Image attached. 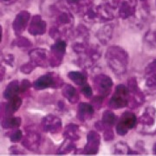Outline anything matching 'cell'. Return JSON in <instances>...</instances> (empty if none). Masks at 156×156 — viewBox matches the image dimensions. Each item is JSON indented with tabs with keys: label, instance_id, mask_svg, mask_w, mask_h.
Returning <instances> with one entry per match:
<instances>
[{
	"label": "cell",
	"instance_id": "obj_7",
	"mask_svg": "<svg viewBox=\"0 0 156 156\" xmlns=\"http://www.w3.org/2000/svg\"><path fill=\"white\" fill-rule=\"evenodd\" d=\"M13 137H15V139H13L12 140H14V141H17L19 140V138L21 137V134H20V132H18L17 134H16L15 135H13Z\"/></svg>",
	"mask_w": 156,
	"mask_h": 156
},
{
	"label": "cell",
	"instance_id": "obj_10",
	"mask_svg": "<svg viewBox=\"0 0 156 156\" xmlns=\"http://www.w3.org/2000/svg\"><path fill=\"white\" fill-rule=\"evenodd\" d=\"M154 151H155V153H156V145H155V147H154Z\"/></svg>",
	"mask_w": 156,
	"mask_h": 156
},
{
	"label": "cell",
	"instance_id": "obj_5",
	"mask_svg": "<svg viewBox=\"0 0 156 156\" xmlns=\"http://www.w3.org/2000/svg\"><path fill=\"white\" fill-rule=\"evenodd\" d=\"M7 125H6L5 127H15V126H17V125H19L18 124V122H17V119H9L7 122Z\"/></svg>",
	"mask_w": 156,
	"mask_h": 156
},
{
	"label": "cell",
	"instance_id": "obj_6",
	"mask_svg": "<svg viewBox=\"0 0 156 156\" xmlns=\"http://www.w3.org/2000/svg\"><path fill=\"white\" fill-rule=\"evenodd\" d=\"M83 92L84 94L87 95V96H89V95H91V89L89 88V86H86L84 89H83Z\"/></svg>",
	"mask_w": 156,
	"mask_h": 156
},
{
	"label": "cell",
	"instance_id": "obj_4",
	"mask_svg": "<svg viewBox=\"0 0 156 156\" xmlns=\"http://www.w3.org/2000/svg\"><path fill=\"white\" fill-rule=\"evenodd\" d=\"M69 77L71 78L74 82H76V83L82 84L83 83L84 77L82 74L78 72H71L70 74H69Z\"/></svg>",
	"mask_w": 156,
	"mask_h": 156
},
{
	"label": "cell",
	"instance_id": "obj_8",
	"mask_svg": "<svg viewBox=\"0 0 156 156\" xmlns=\"http://www.w3.org/2000/svg\"><path fill=\"white\" fill-rule=\"evenodd\" d=\"M108 1L109 2V4H110V5H115L118 0H108Z\"/></svg>",
	"mask_w": 156,
	"mask_h": 156
},
{
	"label": "cell",
	"instance_id": "obj_1",
	"mask_svg": "<svg viewBox=\"0 0 156 156\" xmlns=\"http://www.w3.org/2000/svg\"><path fill=\"white\" fill-rule=\"evenodd\" d=\"M136 123V118L134 115L130 113L124 114L121 119V122L117 126V132L120 134H125L128 132V128L134 127Z\"/></svg>",
	"mask_w": 156,
	"mask_h": 156
},
{
	"label": "cell",
	"instance_id": "obj_9",
	"mask_svg": "<svg viewBox=\"0 0 156 156\" xmlns=\"http://www.w3.org/2000/svg\"><path fill=\"white\" fill-rule=\"evenodd\" d=\"M69 2H70V3H73V2H76V1H77V0H68Z\"/></svg>",
	"mask_w": 156,
	"mask_h": 156
},
{
	"label": "cell",
	"instance_id": "obj_3",
	"mask_svg": "<svg viewBox=\"0 0 156 156\" xmlns=\"http://www.w3.org/2000/svg\"><path fill=\"white\" fill-rule=\"evenodd\" d=\"M21 102H22V101L20 100L19 98H17V97L13 98V99L11 101V102L9 103V105L7 107L6 110H7L8 113H14V112L16 111L17 108L20 107Z\"/></svg>",
	"mask_w": 156,
	"mask_h": 156
},
{
	"label": "cell",
	"instance_id": "obj_2",
	"mask_svg": "<svg viewBox=\"0 0 156 156\" xmlns=\"http://www.w3.org/2000/svg\"><path fill=\"white\" fill-rule=\"evenodd\" d=\"M52 83H53L52 78L50 77V76H43V77L39 78L38 80L36 82L35 86L37 89H44V88H47V87H49L50 85H52Z\"/></svg>",
	"mask_w": 156,
	"mask_h": 156
}]
</instances>
